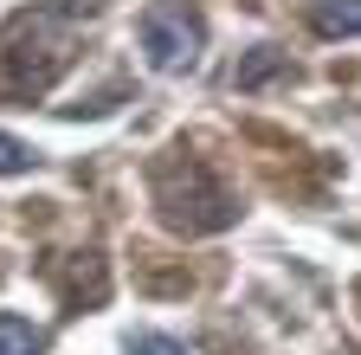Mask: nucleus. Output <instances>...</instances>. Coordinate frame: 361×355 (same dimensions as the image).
Here are the masks:
<instances>
[{
    "label": "nucleus",
    "instance_id": "obj_1",
    "mask_svg": "<svg viewBox=\"0 0 361 355\" xmlns=\"http://www.w3.org/2000/svg\"><path fill=\"white\" fill-rule=\"evenodd\" d=\"M97 20V0H39L0 26V97L39 104L78 59V32Z\"/></svg>",
    "mask_w": 361,
    "mask_h": 355
},
{
    "label": "nucleus",
    "instance_id": "obj_2",
    "mask_svg": "<svg viewBox=\"0 0 361 355\" xmlns=\"http://www.w3.org/2000/svg\"><path fill=\"white\" fill-rule=\"evenodd\" d=\"M149 194L161 207V227L174 233H226L239 219V194L219 188V174L200 162V155H155L149 168Z\"/></svg>",
    "mask_w": 361,
    "mask_h": 355
},
{
    "label": "nucleus",
    "instance_id": "obj_3",
    "mask_svg": "<svg viewBox=\"0 0 361 355\" xmlns=\"http://www.w3.org/2000/svg\"><path fill=\"white\" fill-rule=\"evenodd\" d=\"M142 52H149V65L155 71H194L200 65V52H207V20L188 7V0H149L142 7Z\"/></svg>",
    "mask_w": 361,
    "mask_h": 355
},
{
    "label": "nucleus",
    "instance_id": "obj_4",
    "mask_svg": "<svg viewBox=\"0 0 361 355\" xmlns=\"http://www.w3.org/2000/svg\"><path fill=\"white\" fill-rule=\"evenodd\" d=\"M310 26L323 39H361V0H316Z\"/></svg>",
    "mask_w": 361,
    "mask_h": 355
},
{
    "label": "nucleus",
    "instance_id": "obj_5",
    "mask_svg": "<svg viewBox=\"0 0 361 355\" xmlns=\"http://www.w3.org/2000/svg\"><path fill=\"white\" fill-rule=\"evenodd\" d=\"M271 78H290V52H278V46H252V59L239 65V91H264Z\"/></svg>",
    "mask_w": 361,
    "mask_h": 355
},
{
    "label": "nucleus",
    "instance_id": "obj_6",
    "mask_svg": "<svg viewBox=\"0 0 361 355\" xmlns=\"http://www.w3.org/2000/svg\"><path fill=\"white\" fill-rule=\"evenodd\" d=\"M0 355H45V336H39L26 317L0 310Z\"/></svg>",
    "mask_w": 361,
    "mask_h": 355
},
{
    "label": "nucleus",
    "instance_id": "obj_7",
    "mask_svg": "<svg viewBox=\"0 0 361 355\" xmlns=\"http://www.w3.org/2000/svg\"><path fill=\"white\" fill-rule=\"evenodd\" d=\"M32 168V149L20 143V136H7V129H0V174H26Z\"/></svg>",
    "mask_w": 361,
    "mask_h": 355
},
{
    "label": "nucleus",
    "instance_id": "obj_8",
    "mask_svg": "<svg viewBox=\"0 0 361 355\" xmlns=\"http://www.w3.org/2000/svg\"><path fill=\"white\" fill-rule=\"evenodd\" d=\"M129 355H188V342H174V336H135Z\"/></svg>",
    "mask_w": 361,
    "mask_h": 355
}]
</instances>
